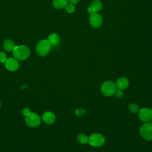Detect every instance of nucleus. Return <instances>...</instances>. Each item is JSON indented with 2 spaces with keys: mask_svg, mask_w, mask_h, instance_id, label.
Masks as SVG:
<instances>
[{
  "mask_svg": "<svg viewBox=\"0 0 152 152\" xmlns=\"http://www.w3.org/2000/svg\"><path fill=\"white\" fill-rule=\"evenodd\" d=\"M116 85V87L118 88L124 90V89L127 88V87L128 86L129 81L126 78L121 77L118 80Z\"/></svg>",
  "mask_w": 152,
  "mask_h": 152,
  "instance_id": "f8f14e48",
  "label": "nucleus"
},
{
  "mask_svg": "<svg viewBox=\"0 0 152 152\" xmlns=\"http://www.w3.org/2000/svg\"><path fill=\"white\" fill-rule=\"evenodd\" d=\"M80 0H69V1L72 4H76Z\"/></svg>",
  "mask_w": 152,
  "mask_h": 152,
  "instance_id": "5701e85b",
  "label": "nucleus"
},
{
  "mask_svg": "<svg viewBox=\"0 0 152 152\" xmlns=\"http://www.w3.org/2000/svg\"><path fill=\"white\" fill-rule=\"evenodd\" d=\"M15 45L14 42L10 39H6L3 43V47L4 49L8 52H11L15 48Z\"/></svg>",
  "mask_w": 152,
  "mask_h": 152,
  "instance_id": "4468645a",
  "label": "nucleus"
},
{
  "mask_svg": "<svg viewBox=\"0 0 152 152\" xmlns=\"http://www.w3.org/2000/svg\"><path fill=\"white\" fill-rule=\"evenodd\" d=\"M48 40L50 43L51 46H57L60 41V37L59 35L56 33H52L50 34L48 38Z\"/></svg>",
  "mask_w": 152,
  "mask_h": 152,
  "instance_id": "ddd939ff",
  "label": "nucleus"
},
{
  "mask_svg": "<svg viewBox=\"0 0 152 152\" xmlns=\"http://www.w3.org/2000/svg\"><path fill=\"white\" fill-rule=\"evenodd\" d=\"M25 121L27 125L32 128L38 126L40 124L41 122L39 115L33 112H31L29 115L26 116Z\"/></svg>",
  "mask_w": 152,
  "mask_h": 152,
  "instance_id": "423d86ee",
  "label": "nucleus"
},
{
  "mask_svg": "<svg viewBox=\"0 0 152 152\" xmlns=\"http://www.w3.org/2000/svg\"><path fill=\"white\" fill-rule=\"evenodd\" d=\"M5 65L6 68L11 71H15L17 70L19 67V64L17 60L13 58L7 59L5 62Z\"/></svg>",
  "mask_w": 152,
  "mask_h": 152,
  "instance_id": "1a4fd4ad",
  "label": "nucleus"
},
{
  "mask_svg": "<svg viewBox=\"0 0 152 152\" xmlns=\"http://www.w3.org/2000/svg\"><path fill=\"white\" fill-rule=\"evenodd\" d=\"M30 50L25 45L15 46L12 50V54L15 59L19 61H24L30 56Z\"/></svg>",
  "mask_w": 152,
  "mask_h": 152,
  "instance_id": "f257e3e1",
  "label": "nucleus"
},
{
  "mask_svg": "<svg viewBox=\"0 0 152 152\" xmlns=\"http://www.w3.org/2000/svg\"><path fill=\"white\" fill-rule=\"evenodd\" d=\"M140 119L144 122H149L152 120V109L150 108H142L139 110Z\"/></svg>",
  "mask_w": 152,
  "mask_h": 152,
  "instance_id": "0eeeda50",
  "label": "nucleus"
},
{
  "mask_svg": "<svg viewBox=\"0 0 152 152\" xmlns=\"http://www.w3.org/2000/svg\"><path fill=\"white\" fill-rule=\"evenodd\" d=\"M117 89L116 84L112 81L104 82L101 86V91L106 96L109 97L113 95Z\"/></svg>",
  "mask_w": 152,
  "mask_h": 152,
  "instance_id": "7ed1b4c3",
  "label": "nucleus"
},
{
  "mask_svg": "<svg viewBox=\"0 0 152 152\" xmlns=\"http://www.w3.org/2000/svg\"><path fill=\"white\" fill-rule=\"evenodd\" d=\"M102 18L97 12L90 14L89 17V23L90 25L94 28L99 27L102 24Z\"/></svg>",
  "mask_w": 152,
  "mask_h": 152,
  "instance_id": "6e6552de",
  "label": "nucleus"
},
{
  "mask_svg": "<svg viewBox=\"0 0 152 152\" xmlns=\"http://www.w3.org/2000/svg\"><path fill=\"white\" fill-rule=\"evenodd\" d=\"M77 141L82 144H85L88 142V137L86 134H80L77 137Z\"/></svg>",
  "mask_w": 152,
  "mask_h": 152,
  "instance_id": "dca6fc26",
  "label": "nucleus"
},
{
  "mask_svg": "<svg viewBox=\"0 0 152 152\" xmlns=\"http://www.w3.org/2000/svg\"><path fill=\"white\" fill-rule=\"evenodd\" d=\"M30 113H31L30 110L29 109H28V108H25V109H24L23 110V114L25 116H27V115H29Z\"/></svg>",
  "mask_w": 152,
  "mask_h": 152,
  "instance_id": "4be33fe9",
  "label": "nucleus"
},
{
  "mask_svg": "<svg viewBox=\"0 0 152 152\" xmlns=\"http://www.w3.org/2000/svg\"><path fill=\"white\" fill-rule=\"evenodd\" d=\"M88 142L93 147H100L104 144L105 138L100 134L94 133L88 138Z\"/></svg>",
  "mask_w": 152,
  "mask_h": 152,
  "instance_id": "20e7f679",
  "label": "nucleus"
},
{
  "mask_svg": "<svg viewBox=\"0 0 152 152\" xmlns=\"http://www.w3.org/2000/svg\"><path fill=\"white\" fill-rule=\"evenodd\" d=\"M102 7V3L100 0H94L91 5L88 8L87 11L90 14L96 13L99 12Z\"/></svg>",
  "mask_w": 152,
  "mask_h": 152,
  "instance_id": "9d476101",
  "label": "nucleus"
},
{
  "mask_svg": "<svg viewBox=\"0 0 152 152\" xmlns=\"http://www.w3.org/2000/svg\"><path fill=\"white\" fill-rule=\"evenodd\" d=\"M51 45L48 40H42L38 42L36 45V50L37 53L42 57L48 55L51 49Z\"/></svg>",
  "mask_w": 152,
  "mask_h": 152,
  "instance_id": "f03ea898",
  "label": "nucleus"
},
{
  "mask_svg": "<svg viewBox=\"0 0 152 152\" xmlns=\"http://www.w3.org/2000/svg\"><path fill=\"white\" fill-rule=\"evenodd\" d=\"M43 119L45 123L50 125L55 122L56 117L55 115L50 112H46L43 115Z\"/></svg>",
  "mask_w": 152,
  "mask_h": 152,
  "instance_id": "9b49d317",
  "label": "nucleus"
},
{
  "mask_svg": "<svg viewBox=\"0 0 152 152\" xmlns=\"http://www.w3.org/2000/svg\"><path fill=\"white\" fill-rule=\"evenodd\" d=\"M68 0H53V5L56 9L65 8L68 4Z\"/></svg>",
  "mask_w": 152,
  "mask_h": 152,
  "instance_id": "2eb2a0df",
  "label": "nucleus"
},
{
  "mask_svg": "<svg viewBox=\"0 0 152 152\" xmlns=\"http://www.w3.org/2000/svg\"><path fill=\"white\" fill-rule=\"evenodd\" d=\"M7 59V56H6L5 53L2 52H0V62L5 63Z\"/></svg>",
  "mask_w": 152,
  "mask_h": 152,
  "instance_id": "412c9836",
  "label": "nucleus"
},
{
  "mask_svg": "<svg viewBox=\"0 0 152 152\" xmlns=\"http://www.w3.org/2000/svg\"><path fill=\"white\" fill-rule=\"evenodd\" d=\"M141 136L147 141H152V124L146 122L142 125L140 129Z\"/></svg>",
  "mask_w": 152,
  "mask_h": 152,
  "instance_id": "39448f33",
  "label": "nucleus"
},
{
  "mask_svg": "<svg viewBox=\"0 0 152 152\" xmlns=\"http://www.w3.org/2000/svg\"><path fill=\"white\" fill-rule=\"evenodd\" d=\"M115 97H118V98H121L124 95V91H123V90H121V89H119V88H118L116 89L115 93Z\"/></svg>",
  "mask_w": 152,
  "mask_h": 152,
  "instance_id": "6ab92c4d",
  "label": "nucleus"
},
{
  "mask_svg": "<svg viewBox=\"0 0 152 152\" xmlns=\"http://www.w3.org/2000/svg\"><path fill=\"white\" fill-rule=\"evenodd\" d=\"M0 106H1V102H0Z\"/></svg>",
  "mask_w": 152,
  "mask_h": 152,
  "instance_id": "393cba45",
  "label": "nucleus"
},
{
  "mask_svg": "<svg viewBox=\"0 0 152 152\" xmlns=\"http://www.w3.org/2000/svg\"><path fill=\"white\" fill-rule=\"evenodd\" d=\"M65 9L68 13H72L75 11V7L72 4H68L65 7Z\"/></svg>",
  "mask_w": 152,
  "mask_h": 152,
  "instance_id": "a211bd4d",
  "label": "nucleus"
},
{
  "mask_svg": "<svg viewBox=\"0 0 152 152\" xmlns=\"http://www.w3.org/2000/svg\"><path fill=\"white\" fill-rule=\"evenodd\" d=\"M151 124H152V120H151Z\"/></svg>",
  "mask_w": 152,
  "mask_h": 152,
  "instance_id": "b1692460",
  "label": "nucleus"
},
{
  "mask_svg": "<svg viewBox=\"0 0 152 152\" xmlns=\"http://www.w3.org/2000/svg\"><path fill=\"white\" fill-rule=\"evenodd\" d=\"M85 113V110L83 108H78L75 110V114L78 116H81Z\"/></svg>",
  "mask_w": 152,
  "mask_h": 152,
  "instance_id": "aec40b11",
  "label": "nucleus"
},
{
  "mask_svg": "<svg viewBox=\"0 0 152 152\" xmlns=\"http://www.w3.org/2000/svg\"><path fill=\"white\" fill-rule=\"evenodd\" d=\"M128 109L131 112L134 113H137L140 110L139 106L136 103H134L129 104L128 106Z\"/></svg>",
  "mask_w": 152,
  "mask_h": 152,
  "instance_id": "f3484780",
  "label": "nucleus"
}]
</instances>
